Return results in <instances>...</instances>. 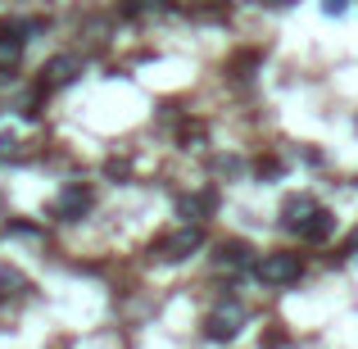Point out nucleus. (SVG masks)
<instances>
[{"label":"nucleus","mask_w":358,"mask_h":349,"mask_svg":"<svg viewBox=\"0 0 358 349\" xmlns=\"http://www.w3.org/2000/svg\"><path fill=\"white\" fill-rule=\"evenodd\" d=\"M254 272H259L263 286H290V281H299V272H304V268H299L295 254H263Z\"/></svg>","instance_id":"f257e3e1"},{"label":"nucleus","mask_w":358,"mask_h":349,"mask_svg":"<svg viewBox=\"0 0 358 349\" xmlns=\"http://www.w3.org/2000/svg\"><path fill=\"white\" fill-rule=\"evenodd\" d=\"M245 327V308L241 304H222L204 318V336L209 341H236V332Z\"/></svg>","instance_id":"f03ea898"},{"label":"nucleus","mask_w":358,"mask_h":349,"mask_svg":"<svg viewBox=\"0 0 358 349\" xmlns=\"http://www.w3.org/2000/svg\"><path fill=\"white\" fill-rule=\"evenodd\" d=\"M91 200H96V195H91V186L73 182V186H64V191H59V200H55V213H59L64 222H78L82 213L91 209Z\"/></svg>","instance_id":"7ed1b4c3"},{"label":"nucleus","mask_w":358,"mask_h":349,"mask_svg":"<svg viewBox=\"0 0 358 349\" xmlns=\"http://www.w3.org/2000/svg\"><path fill=\"white\" fill-rule=\"evenodd\" d=\"M200 245H204V232H200V227H195V222H191V227H177V232L168 236L164 245H159V250H164V259L182 263V259H191V254L200 250Z\"/></svg>","instance_id":"20e7f679"},{"label":"nucleus","mask_w":358,"mask_h":349,"mask_svg":"<svg viewBox=\"0 0 358 349\" xmlns=\"http://www.w3.org/2000/svg\"><path fill=\"white\" fill-rule=\"evenodd\" d=\"M295 232L304 236V241H317V245H322V241H331V232H336V218H331V209H313V213H308V218L299 222Z\"/></svg>","instance_id":"39448f33"},{"label":"nucleus","mask_w":358,"mask_h":349,"mask_svg":"<svg viewBox=\"0 0 358 349\" xmlns=\"http://www.w3.org/2000/svg\"><path fill=\"white\" fill-rule=\"evenodd\" d=\"M213 204H218V195H213V191H200V195H182V218L200 222V218H209V213H213Z\"/></svg>","instance_id":"423d86ee"},{"label":"nucleus","mask_w":358,"mask_h":349,"mask_svg":"<svg viewBox=\"0 0 358 349\" xmlns=\"http://www.w3.org/2000/svg\"><path fill=\"white\" fill-rule=\"evenodd\" d=\"M218 263H222V268H250L254 250H250V245H241V241H227V245H218Z\"/></svg>","instance_id":"0eeeda50"},{"label":"nucleus","mask_w":358,"mask_h":349,"mask_svg":"<svg viewBox=\"0 0 358 349\" xmlns=\"http://www.w3.org/2000/svg\"><path fill=\"white\" fill-rule=\"evenodd\" d=\"M18 55H23V36L14 27H0V69H14Z\"/></svg>","instance_id":"6e6552de"},{"label":"nucleus","mask_w":358,"mask_h":349,"mask_svg":"<svg viewBox=\"0 0 358 349\" xmlns=\"http://www.w3.org/2000/svg\"><path fill=\"white\" fill-rule=\"evenodd\" d=\"M73 78H78V59H50L41 87H64V82H73Z\"/></svg>","instance_id":"1a4fd4ad"},{"label":"nucleus","mask_w":358,"mask_h":349,"mask_svg":"<svg viewBox=\"0 0 358 349\" xmlns=\"http://www.w3.org/2000/svg\"><path fill=\"white\" fill-rule=\"evenodd\" d=\"M313 209H317V204L308 200V195H290V200H286V227H299Z\"/></svg>","instance_id":"9d476101"},{"label":"nucleus","mask_w":358,"mask_h":349,"mask_svg":"<svg viewBox=\"0 0 358 349\" xmlns=\"http://www.w3.org/2000/svg\"><path fill=\"white\" fill-rule=\"evenodd\" d=\"M150 9H164V0H127V14H150Z\"/></svg>","instance_id":"9b49d317"},{"label":"nucleus","mask_w":358,"mask_h":349,"mask_svg":"<svg viewBox=\"0 0 358 349\" xmlns=\"http://www.w3.org/2000/svg\"><path fill=\"white\" fill-rule=\"evenodd\" d=\"M0 286H5V295H14V290H23V277L18 272H0Z\"/></svg>","instance_id":"f8f14e48"},{"label":"nucleus","mask_w":358,"mask_h":349,"mask_svg":"<svg viewBox=\"0 0 358 349\" xmlns=\"http://www.w3.org/2000/svg\"><path fill=\"white\" fill-rule=\"evenodd\" d=\"M322 9H327V14H345V9H350V0H322Z\"/></svg>","instance_id":"ddd939ff"},{"label":"nucleus","mask_w":358,"mask_h":349,"mask_svg":"<svg viewBox=\"0 0 358 349\" xmlns=\"http://www.w3.org/2000/svg\"><path fill=\"white\" fill-rule=\"evenodd\" d=\"M14 150H18V141H14V136L5 131V136H0V155H14Z\"/></svg>","instance_id":"4468645a"},{"label":"nucleus","mask_w":358,"mask_h":349,"mask_svg":"<svg viewBox=\"0 0 358 349\" xmlns=\"http://www.w3.org/2000/svg\"><path fill=\"white\" fill-rule=\"evenodd\" d=\"M350 254H358V227L350 232Z\"/></svg>","instance_id":"2eb2a0df"}]
</instances>
